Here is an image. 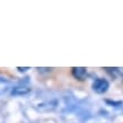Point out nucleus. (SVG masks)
Masks as SVG:
<instances>
[{
    "label": "nucleus",
    "mask_w": 123,
    "mask_h": 123,
    "mask_svg": "<svg viewBox=\"0 0 123 123\" xmlns=\"http://www.w3.org/2000/svg\"><path fill=\"white\" fill-rule=\"evenodd\" d=\"M108 88V81L106 79H103V78H98L96 79L93 84V89L98 94H103L105 93Z\"/></svg>",
    "instance_id": "obj_1"
},
{
    "label": "nucleus",
    "mask_w": 123,
    "mask_h": 123,
    "mask_svg": "<svg viewBox=\"0 0 123 123\" xmlns=\"http://www.w3.org/2000/svg\"><path fill=\"white\" fill-rule=\"evenodd\" d=\"M72 74L76 78L82 80L87 76V71H86L85 68H72Z\"/></svg>",
    "instance_id": "obj_2"
},
{
    "label": "nucleus",
    "mask_w": 123,
    "mask_h": 123,
    "mask_svg": "<svg viewBox=\"0 0 123 123\" xmlns=\"http://www.w3.org/2000/svg\"><path fill=\"white\" fill-rule=\"evenodd\" d=\"M28 93H30V89L26 88V87H17V88L12 90L14 95H26Z\"/></svg>",
    "instance_id": "obj_3"
},
{
    "label": "nucleus",
    "mask_w": 123,
    "mask_h": 123,
    "mask_svg": "<svg viewBox=\"0 0 123 123\" xmlns=\"http://www.w3.org/2000/svg\"><path fill=\"white\" fill-rule=\"evenodd\" d=\"M27 69H28V68H18V70H20V71H25V70H27Z\"/></svg>",
    "instance_id": "obj_4"
}]
</instances>
